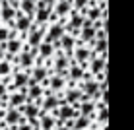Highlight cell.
<instances>
[{
    "mask_svg": "<svg viewBox=\"0 0 134 130\" xmlns=\"http://www.w3.org/2000/svg\"><path fill=\"white\" fill-rule=\"evenodd\" d=\"M39 128L41 130H54V128H57V120H54V117L41 111V113H39Z\"/></svg>",
    "mask_w": 134,
    "mask_h": 130,
    "instance_id": "8992f818",
    "label": "cell"
},
{
    "mask_svg": "<svg viewBox=\"0 0 134 130\" xmlns=\"http://www.w3.org/2000/svg\"><path fill=\"white\" fill-rule=\"evenodd\" d=\"M64 33H66V31H64V20H58V21H54V24L47 25V29H45V39L54 41V39H60Z\"/></svg>",
    "mask_w": 134,
    "mask_h": 130,
    "instance_id": "6da1fadb",
    "label": "cell"
},
{
    "mask_svg": "<svg viewBox=\"0 0 134 130\" xmlns=\"http://www.w3.org/2000/svg\"><path fill=\"white\" fill-rule=\"evenodd\" d=\"M54 130H72V128H66V126H57Z\"/></svg>",
    "mask_w": 134,
    "mask_h": 130,
    "instance_id": "d6986e66",
    "label": "cell"
},
{
    "mask_svg": "<svg viewBox=\"0 0 134 130\" xmlns=\"http://www.w3.org/2000/svg\"><path fill=\"white\" fill-rule=\"evenodd\" d=\"M4 53H6V50H2V49H0V60L4 58Z\"/></svg>",
    "mask_w": 134,
    "mask_h": 130,
    "instance_id": "ffe728a7",
    "label": "cell"
},
{
    "mask_svg": "<svg viewBox=\"0 0 134 130\" xmlns=\"http://www.w3.org/2000/svg\"><path fill=\"white\" fill-rule=\"evenodd\" d=\"M14 68H12V62H8V60H0V76H12Z\"/></svg>",
    "mask_w": 134,
    "mask_h": 130,
    "instance_id": "5bb4252c",
    "label": "cell"
},
{
    "mask_svg": "<svg viewBox=\"0 0 134 130\" xmlns=\"http://www.w3.org/2000/svg\"><path fill=\"white\" fill-rule=\"evenodd\" d=\"M16 128H18V130H33V126H29L27 122H21V124H18Z\"/></svg>",
    "mask_w": 134,
    "mask_h": 130,
    "instance_id": "e0dca14e",
    "label": "cell"
},
{
    "mask_svg": "<svg viewBox=\"0 0 134 130\" xmlns=\"http://www.w3.org/2000/svg\"><path fill=\"white\" fill-rule=\"evenodd\" d=\"M29 76L33 78L37 83H41V82L45 80V78H49V76H51V70H49L47 66H45V64H43V66H33V68H31V74H29Z\"/></svg>",
    "mask_w": 134,
    "mask_h": 130,
    "instance_id": "52a82bcc",
    "label": "cell"
},
{
    "mask_svg": "<svg viewBox=\"0 0 134 130\" xmlns=\"http://www.w3.org/2000/svg\"><path fill=\"white\" fill-rule=\"evenodd\" d=\"M37 53H39V56H43V58H53L54 56L53 41H49V39H45V37H43V41L37 45Z\"/></svg>",
    "mask_w": 134,
    "mask_h": 130,
    "instance_id": "277c9868",
    "label": "cell"
},
{
    "mask_svg": "<svg viewBox=\"0 0 134 130\" xmlns=\"http://www.w3.org/2000/svg\"><path fill=\"white\" fill-rule=\"evenodd\" d=\"M25 103V95L21 93V91H18V93H8V107H20Z\"/></svg>",
    "mask_w": 134,
    "mask_h": 130,
    "instance_id": "4fadbf2b",
    "label": "cell"
},
{
    "mask_svg": "<svg viewBox=\"0 0 134 130\" xmlns=\"http://www.w3.org/2000/svg\"><path fill=\"white\" fill-rule=\"evenodd\" d=\"M64 87H66V78L58 76V74H51V78H49V89L53 91V93H57V91H62Z\"/></svg>",
    "mask_w": 134,
    "mask_h": 130,
    "instance_id": "5b68a950",
    "label": "cell"
},
{
    "mask_svg": "<svg viewBox=\"0 0 134 130\" xmlns=\"http://www.w3.org/2000/svg\"><path fill=\"white\" fill-rule=\"evenodd\" d=\"M90 2H91V0H72V10L82 12L84 8H87V6H90Z\"/></svg>",
    "mask_w": 134,
    "mask_h": 130,
    "instance_id": "2e32d148",
    "label": "cell"
},
{
    "mask_svg": "<svg viewBox=\"0 0 134 130\" xmlns=\"http://www.w3.org/2000/svg\"><path fill=\"white\" fill-rule=\"evenodd\" d=\"M82 91L87 95V97H95V99H99L101 97V91H99V82H95L93 78L91 80H87V82H84V86L80 87Z\"/></svg>",
    "mask_w": 134,
    "mask_h": 130,
    "instance_id": "3957f363",
    "label": "cell"
},
{
    "mask_svg": "<svg viewBox=\"0 0 134 130\" xmlns=\"http://www.w3.org/2000/svg\"><path fill=\"white\" fill-rule=\"evenodd\" d=\"M95 2H99V0H95Z\"/></svg>",
    "mask_w": 134,
    "mask_h": 130,
    "instance_id": "7402d4cb",
    "label": "cell"
},
{
    "mask_svg": "<svg viewBox=\"0 0 134 130\" xmlns=\"http://www.w3.org/2000/svg\"><path fill=\"white\" fill-rule=\"evenodd\" d=\"M107 118H109L107 105H105V107H99V113H97V122H99V124H107Z\"/></svg>",
    "mask_w": 134,
    "mask_h": 130,
    "instance_id": "9a60e30c",
    "label": "cell"
},
{
    "mask_svg": "<svg viewBox=\"0 0 134 130\" xmlns=\"http://www.w3.org/2000/svg\"><path fill=\"white\" fill-rule=\"evenodd\" d=\"M57 107H58V97L54 93L43 97V103H41V111H43V113H51V111H54Z\"/></svg>",
    "mask_w": 134,
    "mask_h": 130,
    "instance_id": "ba28073f",
    "label": "cell"
},
{
    "mask_svg": "<svg viewBox=\"0 0 134 130\" xmlns=\"http://www.w3.org/2000/svg\"><path fill=\"white\" fill-rule=\"evenodd\" d=\"M0 130H12V128H8V126H0Z\"/></svg>",
    "mask_w": 134,
    "mask_h": 130,
    "instance_id": "44dd1931",
    "label": "cell"
},
{
    "mask_svg": "<svg viewBox=\"0 0 134 130\" xmlns=\"http://www.w3.org/2000/svg\"><path fill=\"white\" fill-rule=\"evenodd\" d=\"M78 111H80V115L91 118V117H93V111H95V103L90 101V99H86V101H82V103L78 105Z\"/></svg>",
    "mask_w": 134,
    "mask_h": 130,
    "instance_id": "8fae6325",
    "label": "cell"
},
{
    "mask_svg": "<svg viewBox=\"0 0 134 130\" xmlns=\"http://www.w3.org/2000/svg\"><path fill=\"white\" fill-rule=\"evenodd\" d=\"M18 64H20L21 70H31V68H33V56H31L27 50H21V53L18 54Z\"/></svg>",
    "mask_w": 134,
    "mask_h": 130,
    "instance_id": "9c48e42d",
    "label": "cell"
},
{
    "mask_svg": "<svg viewBox=\"0 0 134 130\" xmlns=\"http://www.w3.org/2000/svg\"><path fill=\"white\" fill-rule=\"evenodd\" d=\"M86 130H87V128H86Z\"/></svg>",
    "mask_w": 134,
    "mask_h": 130,
    "instance_id": "cb8c5ba5",
    "label": "cell"
},
{
    "mask_svg": "<svg viewBox=\"0 0 134 130\" xmlns=\"http://www.w3.org/2000/svg\"><path fill=\"white\" fill-rule=\"evenodd\" d=\"M70 4H72V0H70Z\"/></svg>",
    "mask_w": 134,
    "mask_h": 130,
    "instance_id": "603a6c76",
    "label": "cell"
},
{
    "mask_svg": "<svg viewBox=\"0 0 134 130\" xmlns=\"http://www.w3.org/2000/svg\"><path fill=\"white\" fill-rule=\"evenodd\" d=\"M70 10H72L70 0H57L54 6H53V12L58 16V20H66V16L70 14Z\"/></svg>",
    "mask_w": 134,
    "mask_h": 130,
    "instance_id": "7a4b0ae2",
    "label": "cell"
},
{
    "mask_svg": "<svg viewBox=\"0 0 134 130\" xmlns=\"http://www.w3.org/2000/svg\"><path fill=\"white\" fill-rule=\"evenodd\" d=\"M8 93V89H6V86H4V83L2 82H0V97H2V95H6Z\"/></svg>",
    "mask_w": 134,
    "mask_h": 130,
    "instance_id": "ac0fdd59",
    "label": "cell"
},
{
    "mask_svg": "<svg viewBox=\"0 0 134 130\" xmlns=\"http://www.w3.org/2000/svg\"><path fill=\"white\" fill-rule=\"evenodd\" d=\"M90 124H91V118H90V117H84V115H80V117L74 118L72 130H86V128H90Z\"/></svg>",
    "mask_w": 134,
    "mask_h": 130,
    "instance_id": "7c38bea8",
    "label": "cell"
},
{
    "mask_svg": "<svg viewBox=\"0 0 134 130\" xmlns=\"http://www.w3.org/2000/svg\"><path fill=\"white\" fill-rule=\"evenodd\" d=\"M21 49H24V41L20 39V37H12V39L6 41V50L12 54H20Z\"/></svg>",
    "mask_w": 134,
    "mask_h": 130,
    "instance_id": "30bf717a",
    "label": "cell"
}]
</instances>
